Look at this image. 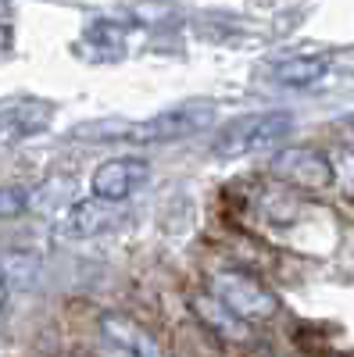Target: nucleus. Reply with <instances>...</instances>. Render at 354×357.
Wrapping results in <instances>:
<instances>
[{"instance_id":"nucleus-4","label":"nucleus","mask_w":354,"mask_h":357,"mask_svg":"<svg viewBox=\"0 0 354 357\" xmlns=\"http://www.w3.org/2000/svg\"><path fill=\"white\" fill-rule=\"evenodd\" d=\"M151 183V161H143L136 154L129 158H115V161H104L97 172H94V197L97 200H108V204H122L129 200L136 190H143Z\"/></svg>"},{"instance_id":"nucleus-17","label":"nucleus","mask_w":354,"mask_h":357,"mask_svg":"<svg viewBox=\"0 0 354 357\" xmlns=\"http://www.w3.org/2000/svg\"><path fill=\"white\" fill-rule=\"evenodd\" d=\"M11 15V4H8V0H0V22H4Z\"/></svg>"},{"instance_id":"nucleus-1","label":"nucleus","mask_w":354,"mask_h":357,"mask_svg":"<svg viewBox=\"0 0 354 357\" xmlns=\"http://www.w3.org/2000/svg\"><path fill=\"white\" fill-rule=\"evenodd\" d=\"M290 132H293V118L286 111L244 114L215 136L212 154L229 161V158H244V154H258V151H272V146L283 143Z\"/></svg>"},{"instance_id":"nucleus-18","label":"nucleus","mask_w":354,"mask_h":357,"mask_svg":"<svg viewBox=\"0 0 354 357\" xmlns=\"http://www.w3.org/2000/svg\"><path fill=\"white\" fill-rule=\"evenodd\" d=\"M0 47H4V33H0Z\"/></svg>"},{"instance_id":"nucleus-6","label":"nucleus","mask_w":354,"mask_h":357,"mask_svg":"<svg viewBox=\"0 0 354 357\" xmlns=\"http://www.w3.org/2000/svg\"><path fill=\"white\" fill-rule=\"evenodd\" d=\"M101 333L111 347L126 350L133 357H165V350L158 347V340L143 329V325H136L133 318L126 314H104L101 318Z\"/></svg>"},{"instance_id":"nucleus-9","label":"nucleus","mask_w":354,"mask_h":357,"mask_svg":"<svg viewBox=\"0 0 354 357\" xmlns=\"http://www.w3.org/2000/svg\"><path fill=\"white\" fill-rule=\"evenodd\" d=\"M193 311H197L200 321L208 325V329H215L222 340H236V343L247 340V321H244L240 314H233L222 301H215V296H197Z\"/></svg>"},{"instance_id":"nucleus-14","label":"nucleus","mask_w":354,"mask_h":357,"mask_svg":"<svg viewBox=\"0 0 354 357\" xmlns=\"http://www.w3.org/2000/svg\"><path fill=\"white\" fill-rule=\"evenodd\" d=\"M29 211V193L22 186H0V218L11 222Z\"/></svg>"},{"instance_id":"nucleus-16","label":"nucleus","mask_w":354,"mask_h":357,"mask_svg":"<svg viewBox=\"0 0 354 357\" xmlns=\"http://www.w3.org/2000/svg\"><path fill=\"white\" fill-rule=\"evenodd\" d=\"M97 357H133V354H126V350H118V347H111V343H108Z\"/></svg>"},{"instance_id":"nucleus-10","label":"nucleus","mask_w":354,"mask_h":357,"mask_svg":"<svg viewBox=\"0 0 354 357\" xmlns=\"http://www.w3.org/2000/svg\"><path fill=\"white\" fill-rule=\"evenodd\" d=\"M115 225V215L108 211V200H79L65 215V232L68 236H97Z\"/></svg>"},{"instance_id":"nucleus-5","label":"nucleus","mask_w":354,"mask_h":357,"mask_svg":"<svg viewBox=\"0 0 354 357\" xmlns=\"http://www.w3.org/2000/svg\"><path fill=\"white\" fill-rule=\"evenodd\" d=\"M272 172L279 178H286L290 186H301V190H322L333 183V168L330 161L322 158L311 146H293V151H283L272 161Z\"/></svg>"},{"instance_id":"nucleus-15","label":"nucleus","mask_w":354,"mask_h":357,"mask_svg":"<svg viewBox=\"0 0 354 357\" xmlns=\"http://www.w3.org/2000/svg\"><path fill=\"white\" fill-rule=\"evenodd\" d=\"M8 296H11V286H8L4 275H0V314H4V307H8Z\"/></svg>"},{"instance_id":"nucleus-8","label":"nucleus","mask_w":354,"mask_h":357,"mask_svg":"<svg viewBox=\"0 0 354 357\" xmlns=\"http://www.w3.org/2000/svg\"><path fill=\"white\" fill-rule=\"evenodd\" d=\"M326 75H330V61H326V57H315V54L290 57V61H279L272 68V79L279 86H290V89H308V86L322 82Z\"/></svg>"},{"instance_id":"nucleus-13","label":"nucleus","mask_w":354,"mask_h":357,"mask_svg":"<svg viewBox=\"0 0 354 357\" xmlns=\"http://www.w3.org/2000/svg\"><path fill=\"white\" fill-rule=\"evenodd\" d=\"M86 40H90V47H97L108 57H115V54H122V47H126V25H118L111 18H101V22H94L90 29H86Z\"/></svg>"},{"instance_id":"nucleus-3","label":"nucleus","mask_w":354,"mask_h":357,"mask_svg":"<svg viewBox=\"0 0 354 357\" xmlns=\"http://www.w3.org/2000/svg\"><path fill=\"white\" fill-rule=\"evenodd\" d=\"M212 296H215V301H222L233 314H240L244 321L272 318L279 311L276 293L265 289L258 279H251L244 272H219L212 279Z\"/></svg>"},{"instance_id":"nucleus-7","label":"nucleus","mask_w":354,"mask_h":357,"mask_svg":"<svg viewBox=\"0 0 354 357\" xmlns=\"http://www.w3.org/2000/svg\"><path fill=\"white\" fill-rule=\"evenodd\" d=\"M50 104L43 100H29V104H15L8 111H0V146H11L18 139H29L50 126Z\"/></svg>"},{"instance_id":"nucleus-11","label":"nucleus","mask_w":354,"mask_h":357,"mask_svg":"<svg viewBox=\"0 0 354 357\" xmlns=\"http://www.w3.org/2000/svg\"><path fill=\"white\" fill-rule=\"evenodd\" d=\"M75 190V178L72 175H54L47 178L43 186H36L33 193H29V211H40V215H54L57 207H61Z\"/></svg>"},{"instance_id":"nucleus-2","label":"nucleus","mask_w":354,"mask_h":357,"mask_svg":"<svg viewBox=\"0 0 354 357\" xmlns=\"http://www.w3.org/2000/svg\"><path fill=\"white\" fill-rule=\"evenodd\" d=\"M215 122V104L212 100H190L179 107H168L154 118H147L140 126L126 129V139L136 143H175V139H190L197 132H204Z\"/></svg>"},{"instance_id":"nucleus-12","label":"nucleus","mask_w":354,"mask_h":357,"mask_svg":"<svg viewBox=\"0 0 354 357\" xmlns=\"http://www.w3.org/2000/svg\"><path fill=\"white\" fill-rule=\"evenodd\" d=\"M0 275L8 286H33L40 275V257L29 250H4L0 254Z\"/></svg>"}]
</instances>
